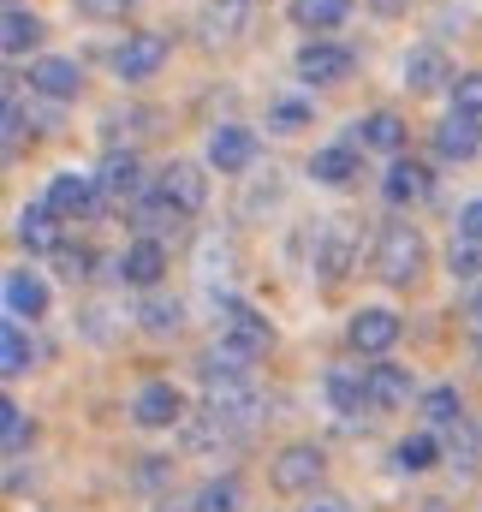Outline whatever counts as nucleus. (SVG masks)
Masks as SVG:
<instances>
[{
    "mask_svg": "<svg viewBox=\"0 0 482 512\" xmlns=\"http://www.w3.org/2000/svg\"><path fill=\"white\" fill-rule=\"evenodd\" d=\"M36 316H48V280L30 268H12L6 274V322H36Z\"/></svg>",
    "mask_w": 482,
    "mask_h": 512,
    "instance_id": "nucleus-13",
    "label": "nucleus"
},
{
    "mask_svg": "<svg viewBox=\"0 0 482 512\" xmlns=\"http://www.w3.org/2000/svg\"><path fill=\"white\" fill-rule=\"evenodd\" d=\"M298 30H340L352 18V0H292Z\"/></svg>",
    "mask_w": 482,
    "mask_h": 512,
    "instance_id": "nucleus-29",
    "label": "nucleus"
},
{
    "mask_svg": "<svg viewBox=\"0 0 482 512\" xmlns=\"http://www.w3.org/2000/svg\"><path fill=\"white\" fill-rule=\"evenodd\" d=\"M465 316H471V322H477V328H482V286H477V292H471V304H465Z\"/></svg>",
    "mask_w": 482,
    "mask_h": 512,
    "instance_id": "nucleus-42",
    "label": "nucleus"
},
{
    "mask_svg": "<svg viewBox=\"0 0 482 512\" xmlns=\"http://www.w3.org/2000/svg\"><path fill=\"white\" fill-rule=\"evenodd\" d=\"M239 501H244L239 477H215V483H203V489H197L191 512H239Z\"/></svg>",
    "mask_w": 482,
    "mask_h": 512,
    "instance_id": "nucleus-32",
    "label": "nucleus"
},
{
    "mask_svg": "<svg viewBox=\"0 0 482 512\" xmlns=\"http://www.w3.org/2000/svg\"><path fill=\"white\" fill-rule=\"evenodd\" d=\"M310 179H316V185H334V191L352 185V179H358V149H352V143L316 149V155H310Z\"/></svg>",
    "mask_w": 482,
    "mask_h": 512,
    "instance_id": "nucleus-22",
    "label": "nucleus"
},
{
    "mask_svg": "<svg viewBox=\"0 0 482 512\" xmlns=\"http://www.w3.org/2000/svg\"><path fill=\"white\" fill-rule=\"evenodd\" d=\"M96 197H102L96 173H54V185H48L42 203H48L60 221H90V215H96Z\"/></svg>",
    "mask_w": 482,
    "mask_h": 512,
    "instance_id": "nucleus-10",
    "label": "nucleus"
},
{
    "mask_svg": "<svg viewBox=\"0 0 482 512\" xmlns=\"http://www.w3.org/2000/svg\"><path fill=\"white\" fill-rule=\"evenodd\" d=\"M399 334H405V322H399V310H387V304H363V310H352V322H346V346L363 352V358L393 352Z\"/></svg>",
    "mask_w": 482,
    "mask_h": 512,
    "instance_id": "nucleus-4",
    "label": "nucleus"
},
{
    "mask_svg": "<svg viewBox=\"0 0 482 512\" xmlns=\"http://www.w3.org/2000/svg\"><path fill=\"white\" fill-rule=\"evenodd\" d=\"M131 227H137L143 239H155V245H161V233H179V227H185V215H179V209H173V203L155 191V197H143V203H137Z\"/></svg>",
    "mask_w": 482,
    "mask_h": 512,
    "instance_id": "nucleus-24",
    "label": "nucleus"
},
{
    "mask_svg": "<svg viewBox=\"0 0 482 512\" xmlns=\"http://www.w3.org/2000/svg\"><path fill=\"white\" fill-rule=\"evenodd\" d=\"M477 149H482V126L471 114H447V120L435 126V155H441V161H471Z\"/></svg>",
    "mask_w": 482,
    "mask_h": 512,
    "instance_id": "nucleus-18",
    "label": "nucleus"
},
{
    "mask_svg": "<svg viewBox=\"0 0 482 512\" xmlns=\"http://www.w3.org/2000/svg\"><path fill=\"white\" fill-rule=\"evenodd\" d=\"M453 114L482 120V72H459V84H453Z\"/></svg>",
    "mask_w": 482,
    "mask_h": 512,
    "instance_id": "nucleus-36",
    "label": "nucleus"
},
{
    "mask_svg": "<svg viewBox=\"0 0 482 512\" xmlns=\"http://www.w3.org/2000/svg\"><path fill=\"white\" fill-rule=\"evenodd\" d=\"M54 268H60L66 280H90V274H96V251H90V245H60V251H54Z\"/></svg>",
    "mask_w": 482,
    "mask_h": 512,
    "instance_id": "nucleus-35",
    "label": "nucleus"
},
{
    "mask_svg": "<svg viewBox=\"0 0 482 512\" xmlns=\"http://www.w3.org/2000/svg\"><path fill=\"white\" fill-rule=\"evenodd\" d=\"M155 191H161L179 215H197V209L209 203V167H197V161H167Z\"/></svg>",
    "mask_w": 482,
    "mask_h": 512,
    "instance_id": "nucleus-9",
    "label": "nucleus"
},
{
    "mask_svg": "<svg viewBox=\"0 0 482 512\" xmlns=\"http://www.w3.org/2000/svg\"><path fill=\"white\" fill-rule=\"evenodd\" d=\"M447 268H453V280H477V286H482V245H471V239H453Z\"/></svg>",
    "mask_w": 482,
    "mask_h": 512,
    "instance_id": "nucleus-34",
    "label": "nucleus"
},
{
    "mask_svg": "<svg viewBox=\"0 0 482 512\" xmlns=\"http://www.w3.org/2000/svg\"><path fill=\"white\" fill-rule=\"evenodd\" d=\"M215 328H221V340L244 352V358H262L268 346H274V328H268V316H256L244 298H215Z\"/></svg>",
    "mask_w": 482,
    "mask_h": 512,
    "instance_id": "nucleus-2",
    "label": "nucleus"
},
{
    "mask_svg": "<svg viewBox=\"0 0 482 512\" xmlns=\"http://www.w3.org/2000/svg\"><path fill=\"white\" fill-rule=\"evenodd\" d=\"M405 120L393 114V108H375V114H363L352 120V149H381V155H399L405 149Z\"/></svg>",
    "mask_w": 482,
    "mask_h": 512,
    "instance_id": "nucleus-15",
    "label": "nucleus"
},
{
    "mask_svg": "<svg viewBox=\"0 0 482 512\" xmlns=\"http://www.w3.org/2000/svg\"><path fill=\"white\" fill-rule=\"evenodd\" d=\"M30 90L48 96V102H78L84 96V66L66 60V54H42V60H30Z\"/></svg>",
    "mask_w": 482,
    "mask_h": 512,
    "instance_id": "nucleus-8",
    "label": "nucleus"
},
{
    "mask_svg": "<svg viewBox=\"0 0 482 512\" xmlns=\"http://www.w3.org/2000/svg\"><path fill=\"white\" fill-rule=\"evenodd\" d=\"M179 322H185V304H179V298L149 292V298L137 304V328H143V334H179Z\"/></svg>",
    "mask_w": 482,
    "mask_h": 512,
    "instance_id": "nucleus-27",
    "label": "nucleus"
},
{
    "mask_svg": "<svg viewBox=\"0 0 482 512\" xmlns=\"http://www.w3.org/2000/svg\"><path fill=\"white\" fill-rule=\"evenodd\" d=\"M423 268H429V239H423L411 221H387V227L375 233V274H381L387 286H411Z\"/></svg>",
    "mask_w": 482,
    "mask_h": 512,
    "instance_id": "nucleus-1",
    "label": "nucleus"
},
{
    "mask_svg": "<svg viewBox=\"0 0 482 512\" xmlns=\"http://www.w3.org/2000/svg\"><path fill=\"white\" fill-rule=\"evenodd\" d=\"M18 137H24V108H18V96L6 90V155H18Z\"/></svg>",
    "mask_w": 482,
    "mask_h": 512,
    "instance_id": "nucleus-39",
    "label": "nucleus"
},
{
    "mask_svg": "<svg viewBox=\"0 0 482 512\" xmlns=\"http://www.w3.org/2000/svg\"><path fill=\"white\" fill-rule=\"evenodd\" d=\"M268 126L292 137V131H304V126H310V108H304V102H274V108H268Z\"/></svg>",
    "mask_w": 482,
    "mask_h": 512,
    "instance_id": "nucleus-37",
    "label": "nucleus"
},
{
    "mask_svg": "<svg viewBox=\"0 0 482 512\" xmlns=\"http://www.w3.org/2000/svg\"><path fill=\"white\" fill-rule=\"evenodd\" d=\"M203 24H209V36L239 42L250 30V0H203Z\"/></svg>",
    "mask_w": 482,
    "mask_h": 512,
    "instance_id": "nucleus-25",
    "label": "nucleus"
},
{
    "mask_svg": "<svg viewBox=\"0 0 482 512\" xmlns=\"http://www.w3.org/2000/svg\"><path fill=\"white\" fill-rule=\"evenodd\" d=\"M54 221H60V215H54V209H48V203H24V209H18V245H24V251H60V233H54Z\"/></svg>",
    "mask_w": 482,
    "mask_h": 512,
    "instance_id": "nucleus-21",
    "label": "nucleus"
},
{
    "mask_svg": "<svg viewBox=\"0 0 482 512\" xmlns=\"http://www.w3.org/2000/svg\"><path fill=\"white\" fill-rule=\"evenodd\" d=\"M96 185H102V197L108 203H143V161L131 155V149H108L102 155V167H96Z\"/></svg>",
    "mask_w": 482,
    "mask_h": 512,
    "instance_id": "nucleus-11",
    "label": "nucleus"
},
{
    "mask_svg": "<svg viewBox=\"0 0 482 512\" xmlns=\"http://www.w3.org/2000/svg\"><path fill=\"white\" fill-rule=\"evenodd\" d=\"M185 417V393L173 382H143L137 399H131V423L137 429H173Z\"/></svg>",
    "mask_w": 482,
    "mask_h": 512,
    "instance_id": "nucleus-12",
    "label": "nucleus"
},
{
    "mask_svg": "<svg viewBox=\"0 0 482 512\" xmlns=\"http://www.w3.org/2000/svg\"><path fill=\"white\" fill-rule=\"evenodd\" d=\"M447 84H459V78H453V66H447L441 48H411V54H405V90H411V96H435V90H447Z\"/></svg>",
    "mask_w": 482,
    "mask_h": 512,
    "instance_id": "nucleus-17",
    "label": "nucleus"
},
{
    "mask_svg": "<svg viewBox=\"0 0 482 512\" xmlns=\"http://www.w3.org/2000/svg\"><path fill=\"white\" fill-rule=\"evenodd\" d=\"M411 399V370L405 364H369V411H399Z\"/></svg>",
    "mask_w": 482,
    "mask_h": 512,
    "instance_id": "nucleus-20",
    "label": "nucleus"
},
{
    "mask_svg": "<svg viewBox=\"0 0 482 512\" xmlns=\"http://www.w3.org/2000/svg\"><path fill=\"white\" fill-rule=\"evenodd\" d=\"M381 191H387V203H423L429 191H435V173L423 167V161H393L387 167V179H381Z\"/></svg>",
    "mask_w": 482,
    "mask_h": 512,
    "instance_id": "nucleus-19",
    "label": "nucleus"
},
{
    "mask_svg": "<svg viewBox=\"0 0 482 512\" xmlns=\"http://www.w3.org/2000/svg\"><path fill=\"white\" fill-rule=\"evenodd\" d=\"M155 512H191V501H179V495H167V501H161Z\"/></svg>",
    "mask_w": 482,
    "mask_h": 512,
    "instance_id": "nucleus-43",
    "label": "nucleus"
},
{
    "mask_svg": "<svg viewBox=\"0 0 482 512\" xmlns=\"http://www.w3.org/2000/svg\"><path fill=\"white\" fill-rule=\"evenodd\" d=\"M352 251H358L352 221H346V215H328V221L316 227V239H310V268H316L322 280H340V274L352 268Z\"/></svg>",
    "mask_w": 482,
    "mask_h": 512,
    "instance_id": "nucleus-6",
    "label": "nucleus"
},
{
    "mask_svg": "<svg viewBox=\"0 0 482 512\" xmlns=\"http://www.w3.org/2000/svg\"><path fill=\"white\" fill-rule=\"evenodd\" d=\"M30 441H36V423L24 417L18 399H6V405H0V447H6V459H24Z\"/></svg>",
    "mask_w": 482,
    "mask_h": 512,
    "instance_id": "nucleus-31",
    "label": "nucleus"
},
{
    "mask_svg": "<svg viewBox=\"0 0 482 512\" xmlns=\"http://www.w3.org/2000/svg\"><path fill=\"white\" fill-rule=\"evenodd\" d=\"M131 6H137V0H78V12H84V18H125Z\"/></svg>",
    "mask_w": 482,
    "mask_h": 512,
    "instance_id": "nucleus-40",
    "label": "nucleus"
},
{
    "mask_svg": "<svg viewBox=\"0 0 482 512\" xmlns=\"http://www.w3.org/2000/svg\"><path fill=\"white\" fill-rule=\"evenodd\" d=\"M459 239H471V245H482V197H471V203L459 209Z\"/></svg>",
    "mask_w": 482,
    "mask_h": 512,
    "instance_id": "nucleus-38",
    "label": "nucleus"
},
{
    "mask_svg": "<svg viewBox=\"0 0 482 512\" xmlns=\"http://www.w3.org/2000/svg\"><path fill=\"white\" fill-rule=\"evenodd\" d=\"M167 54H173V42L161 30H131L120 48H114V72H120L125 84H143V78H155L167 66Z\"/></svg>",
    "mask_w": 482,
    "mask_h": 512,
    "instance_id": "nucleus-5",
    "label": "nucleus"
},
{
    "mask_svg": "<svg viewBox=\"0 0 482 512\" xmlns=\"http://www.w3.org/2000/svg\"><path fill=\"white\" fill-rule=\"evenodd\" d=\"M322 471H328V453H322L316 441H292V447H280V453H274L268 483H274L280 495H310V489L322 483Z\"/></svg>",
    "mask_w": 482,
    "mask_h": 512,
    "instance_id": "nucleus-3",
    "label": "nucleus"
},
{
    "mask_svg": "<svg viewBox=\"0 0 482 512\" xmlns=\"http://www.w3.org/2000/svg\"><path fill=\"white\" fill-rule=\"evenodd\" d=\"M352 66H358V54L340 48V42H328V36H316V42L298 48V78L304 84H340V78H352Z\"/></svg>",
    "mask_w": 482,
    "mask_h": 512,
    "instance_id": "nucleus-7",
    "label": "nucleus"
},
{
    "mask_svg": "<svg viewBox=\"0 0 482 512\" xmlns=\"http://www.w3.org/2000/svg\"><path fill=\"white\" fill-rule=\"evenodd\" d=\"M328 399H334V411H363L369 405V370L363 364H340V370H328Z\"/></svg>",
    "mask_w": 482,
    "mask_h": 512,
    "instance_id": "nucleus-23",
    "label": "nucleus"
},
{
    "mask_svg": "<svg viewBox=\"0 0 482 512\" xmlns=\"http://www.w3.org/2000/svg\"><path fill=\"white\" fill-rule=\"evenodd\" d=\"M0 42H6V54L18 60V54H30L36 42H42V18L30 12V6H6V30H0Z\"/></svg>",
    "mask_w": 482,
    "mask_h": 512,
    "instance_id": "nucleus-26",
    "label": "nucleus"
},
{
    "mask_svg": "<svg viewBox=\"0 0 482 512\" xmlns=\"http://www.w3.org/2000/svg\"><path fill=\"white\" fill-rule=\"evenodd\" d=\"M423 411H429V423H453V429L465 423V399H459V387H447V382L423 393Z\"/></svg>",
    "mask_w": 482,
    "mask_h": 512,
    "instance_id": "nucleus-33",
    "label": "nucleus"
},
{
    "mask_svg": "<svg viewBox=\"0 0 482 512\" xmlns=\"http://www.w3.org/2000/svg\"><path fill=\"white\" fill-rule=\"evenodd\" d=\"M477 358H482V340H477Z\"/></svg>",
    "mask_w": 482,
    "mask_h": 512,
    "instance_id": "nucleus-44",
    "label": "nucleus"
},
{
    "mask_svg": "<svg viewBox=\"0 0 482 512\" xmlns=\"http://www.w3.org/2000/svg\"><path fill=\"white\" fill-rule=\"evenodd\" d=\"M256 161V131L250 126H215L209 131V167L215 173H244Z\"/></svg>",
    "mask_w": 482,
    "mask_h": 512,
    "instance_id": "nucleus-16",
    "label": "nucleus"
},
{
    "mask_svg": "<svg viewBox=\"0 0 482 512\" xmlns=\"http://www.w3.org/2000/svg\"><path fill=\"white\" fill-rule=\"evenodd\" d=\"M114 274H120L125 286H161V274H167V245H155V239H137V245H125L120 262H114Z\"/></svg>",
    "mask_w": 482,
    "mask_h": 512,
    "instance_id": "nucleus-14",
    "label": "nucleus"
},
{
    "mask_svg": "<svg viewBox=\"0 0 482 512\" xmlns=\"http://www.w3.org/2000/svg\"><path fill=\"white\" fill-rule=\"evenodd\" d=\"M298 512H346V501H334V495H310V507Z\"/></svg>",
    "mask_w": 482,
    "mask_h": 512,
    "instance_id": "nucleus-41",
    "label": "nucleus"
},
{
    "mask_svg": "<svg viewBox=\"0 0 482 512\" xmlns=\"http://www.w3.org/2000/svg\"><path fill=\"white\" fill-rule=\"evenodd\" d=\"M30 364H36V352H30L24 322H6V328H0V370H6V382H18Z\"/></svg>",
    "mask_w": 482,
    "mask_h": 512,
    "instance_id": "nucleus-30",
    "label": "nucleus"
},
{
    "mask_svg": "<svg viewBox=\"0 0 482 512\" xmlns=\"http://www.w3.org/2000/svg\"><path fill=\"white\" fill-rule=\"evenodd\" d=\"M393 465H399L405 477H423V471L441 465V441H435V435H405V441L393 447Z\"/></svg>",
    "mask_w": 482,
    "mask_h": 512,
    "instance_id": "nucleus-28",
    "label": "nucleus"
}]
</instances>
